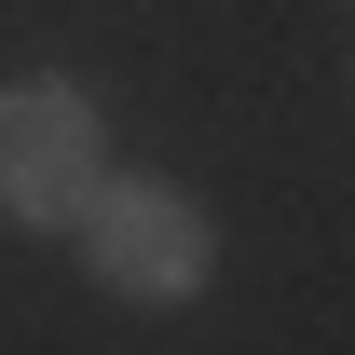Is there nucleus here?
<instances>
[{
    "label": "nucleus",
    "instance_id": "f03ea898",
    "mask_svg": "<svg viewBox=\"0 0 355 355\" xmlns=\"http://www.w3.org/2000/svg\"><path fill=\"white\" fill-rule=\"evenodd\" d=\"M110 191V123L83 83H0V219L83 232V205Z\"/></svg>",
    "mask_w": 355,
    "mask_h": 355
},
{
    "label": "nucleus",
    "instance_id": "f257e3e1",
    "mask_svg": "<svg viewBox=\"0 0 355 355\" xmlns=\"http://www.w3.org/2000/svg\"><path fill=\"white\" fill-rule=\"evenodd\" d=\"M83 273L110 301H137V314H178V301H205V273H219V219L178 178H110L83 205Z\"/></svg>",
    "mask_w": 355,
    "mask_h": 355
}]
</instances>
